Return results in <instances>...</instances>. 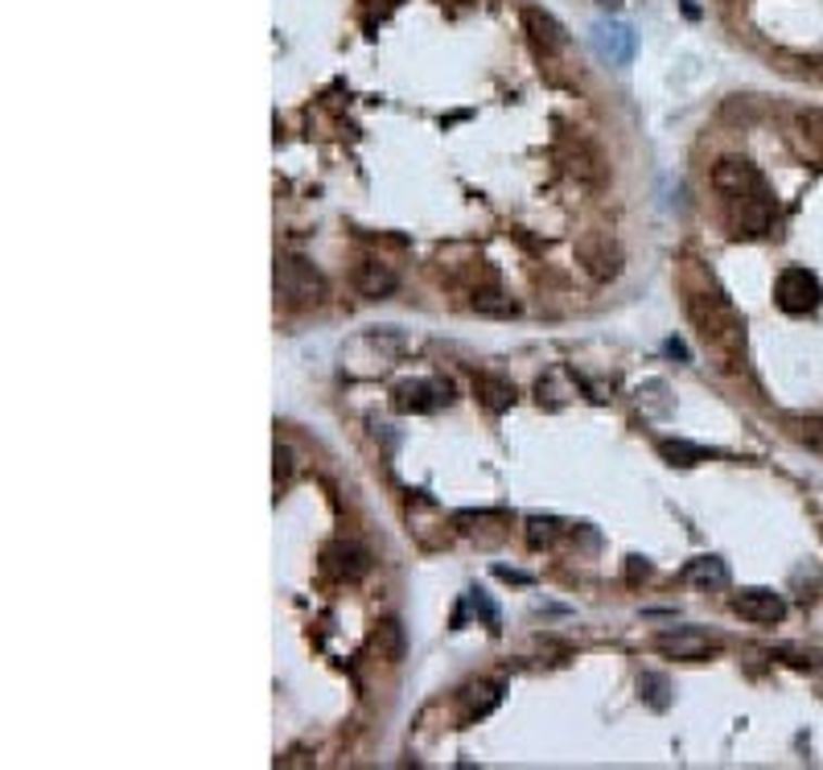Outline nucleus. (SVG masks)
I'll use <instances>...</instances> for the list:
<instances>
[{"instance_id": "f257e3e1", "label": "nucleus", "mask_w": 823, "mask_h": 770, "mask_svg": "<svg viewBox=\"0 0 823 770\" xmlns=\"http://www.w3.org/2000/svg\"><path fill=\"white\" fill-rule=\"evenodd\" d=\"M712 190L721 194V206H725L733 236H745V239L770 236V227H774V218H778V202H774L765 178L749 161L745 157L717 161V169H712Z\"/></svg>"}, {"instance_id": "f03ea898", "label": "nucleus", "mask_w": 823, "mask_h": 770, "mask_svg": "<svg viewBox=\"0 0 823 770\" xmlns=\"http://www.w3.org/2000/svg\"><path fill=\"white\" fill-rule=\"evenodd\" d=\"M687 310L696 317V326H700V338H705L708 346H717V351H725L733 355L737 346H742L745 338V321L733 314V305H729L721 293H700L687 301Z\"/></svg>"}, {"instance_id": "7ed1b4c3", "label": "nucleus", "mask_w": 823, "mask_h": 770, "mask_svg": "<svg viewBox=\"0 0 823 770\" xmlns=\"http://www.w3.org/2000/svg\"><path fill=\"white\" fill-rule=\"evenodd\" d=\"M276 293L293 305H314L326 296V277L317 273L309 260L301 256H284L276 260Z\"/></svg>"}, {"instance_id": "20e7f679", "label": "nucleus", "mask_w": 823, "mask_h": 770, "mask_svg": "<svg viewBox=\"0 0 823 770\" xmlns=\"http://www.w3.org/2000/svg\"><path fill=\"white\" fill-rule=\"evenodd\" d=\"M774 301H778V310L790 317L815 314L823 305V285L820 277L807 273V268H783V273H778V285H774Z\"/></svg>"}, {"instance_id": "39448f33", "label": "nucleus", "mask_w": 823, "mask_h": 770, "mask_svg": "<svg viewBox=\"0 0 823 770\" xmlns=\"http://www.w3.org/2000/svg\"><path fill=\"white\" fill-rule=\"evenodd\" d=\"M729 606H733V614H742L745 622H754V627H774V622L786 618V602L774 590H762V585L733 593Z\"/></svg>"}, {"instance_id": "423d86ee", "label": "nucleus", "mask_w": 823, "mask_h": 770, "mask_svg": "<svg viewBox=\"0 0 823 770\" xmlns=\"http://www.w3.org/2000/svg\"><path fill=\"white\" fill-rule=\"evenodd\" d=\"M453 400V388L441 383V379H412V383H400L395 388V408L400 413H432L441 404Z\"/></svg>"}, {"instance_id": "0eeeda50", "label": "nucleus", "mask_w": 823, "mask_h": 770, "mask_svg": "<svg viewBox=\"0 0 823 770\" xmlns=\"http://www.w3.org/2000/svg\"><path fill=\"white\" fill-rule=\"evenodd\" d=\"M593 46H597V54L609 59L613 66H630V59H634V34H630V25H622V21H597V25H593Z\"/></svg>"}, {"instance_id": "6e6552de", "label": "nucleus", "mask_w": 823, "mask_h": 770, "mask_svg": "<svg viewBox=\"0 0 823 770\" xmlns=\"http://www.w3.org/2000/svg\"><path fill=\"white\" fill-rule=\"evenodd\" d=\"M655 647L663 655H671V659H684V664H700V659H708V655L717 652V643L700 631H663L655 639Z\"/></svg>"}, {"instance_id": "1a4fd4ad", "label": "nucleus", "mask_w": 823, "mask_h": 770, "mask_svg": "<svg viewBox=\"0 0 823 770\" xmlns=\"http://www.w3.org/2000/svg\"><path fill=\"white\" fill-rule=\"evenodd\" d=\"M395 285H400V277H395L392 264H383V260H363V264L354 268V289H358V296H367V301H379V296L395 293Z\"/></svg>"}, {"instance_id": "9d476101", "label": "nucleus", "mask_w": 823, "mask_h": 770, "mask_svg": "<svg viewBox=\"0 0 823 770\" xmlns=\"http://www.w3.org/2000/svg\"><path fill=\"white\" fill-rule=\"evenodd\" d=\"M523 29H528L531 41H535L540 50H560V46L569 41L565 25L552 17V13H544V9H523Z\"/></svg>"}, {"instance_id": "9b49d317", "label": "nucleus", "mask_w": 823, "mask_h": 770, "mask_svg": "<svg viewBox=\"0 0 823 770\" xmlns=\"http://www.w3.org/2000/svg\"><path fill=\"white\" fill-rule=\"evenodd\" d=\"M687 585H705V590H725L729 585V565L721 556H696L687 560L684 573H680Z\"/></svg>"}, {"instance_id": "f8f14e48", "label": "nucleus", "mask_w": 823, "mask_h": 770, "mask_svg": "<svg viewBox=\"0 0 823 770\" xmlns=\"http://www.w3.org/2000/svg\"><path fill=\"white\" fill-rule=\"evenodd\" d=\"M473 388L482 395V404L491 408V413H507L510 404H515V383L498 376H473Z\"/></svg>"}, {"instance_id": "ddd939ff", "label": "nucleus", "mask_w": 823, "mask_h": 770, "mask_svg": "<svg viewBox=\"0 0 823 770\" xmlns=\"http://www.w3.org/2000/svg\"><path fill=\"white\" fill-rule=\"evenodd\" d=\"M375 647H379V655H383V659L400 664V659H404V627H400L395 618L379 622V631H375Z\"/></svg>"}, {"instance_id": "4468645a", "label": "nucleus", "mask_w": 823, "mask_h": 770, "mask_svg": "<svg viewBox=\"0 0 823 770\" xmlns=\"http://www.w3.org/2000/svg\"><path fill=\"white\" fill-rule=\"evenodd\" d=\"M790 437L803 441L807 450L823 454V420L820 416H795V420H790Z\"/></svg>"}, {"instance_id": "2eb2a0df", "label": "nucleus", "mask_w": 823, "mask_h": 770, "mask_svg": "<svg viewBox=\"0 0 823 770\" xmlns=\"http://www.w3.org/2000/svg\"><path fill=\"white\" fill-rule=\"evenodd\" d=\"M659 454H663L671 466H696V462H708V450L687 445V441H659Z\"/></svg>"}, {"instance_id": "dca6fc26", "label": "nucleus", "mask_w": 823, "mask_h": 770, "mask_svg": "<svg viewBox=\"0 0 823 770\" xmlns=\"http://www.w3.org/2000/svg\"><path fill=\"white\" fill-rule=\"evenodd\" d=\"M638 692H643V700H647L650 709L663 712L667 705H671V696H667V692H671V684H667L659 672H643V676H638Z\"/></svg>"}, {"instance_id": "f3484780", "label": "nucleus", "mask_w": 823, "mask_h": 770, "mask_svg": "<svg viewBox=\"0 0 823 770\" xmlns=\"http://www.w3.org/2000/svg\"><path fill=\"white\" fill-rule=\"evenodd\" d=\"M498 700H503V689H498V684H482V689H473L470 692V717H486Z\"/></svg>"}, {"instance_id": "a211bd4d", "label": "nucleus", "mask_w": 823, "mask_h": 770, "mask_svg": "<svg viewBox=\"0 0 823 770\" xmlns=\"http://www.w3.org/2000/svg\"><path fill=\"white\" fill-rule=\"evenodd\" d=\"M473 310H478V314H491V317H510L515 314V301H510V296H498V293H486V296H473Z\"/></svg>"}, {"instance_id": "6ab92c4d", "label": "nucleus", "mask_w": 823, "mask_h": 770, "mask_svg": "<svg viewBox=\"0 0 823 770\" xmlns=\"http://www.w3.org/2000/svg\"><path fill=\"white\" fill-rule=\"evenodd\" d=\"M528 528H531V544H544V540L556 535V519H531Z\"/></svg>"}, {"instance_id": "aec40b11", "label": "nucleus", "mask_w": 823, "mask_h": 770, "mask_svg": "<svg viewBox=\"0 0 823 770\" xmlns=\"http://www.w3.org/2000/svg\"><path fill=\"white\" fill-rule=\"evenodd\" d=\"M293 475V454L284 445H276V478H289Z\"/></svg>"}, {"instance_id": "412c9836", "label": "nucleus", "mask_w": 823, "mask_h": 770, "mask_svg": "<svg viewBox=\"0 0 823 770\" xmlns=\"http://www.w3.org/2000/svg\"><path fill=\"white\" fill-rule=\"evenodd\" d=\"M494 577H503V581H515V585H531L528 573H519V569H507V565H498V569H494Z\"/></svg>"}, {"instance_id": "4be33fe9", "label": "nucleus", "mask_w": 823, "mask_h": 770, "mask_svg": "<svg viewBox=\"0 0 823 770\" xmlns=\"http://www.w3.org/2000/svg\"><path fill=\"white\" fill-rule=\"evenodd\" d=\"M593 4H597V9H609V13H618V9H622V0H593Z\"/></svg>"}]
</instances>
